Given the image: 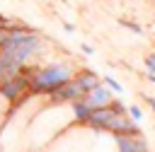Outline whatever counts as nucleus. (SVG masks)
Returning a JSON list of instances; mask_svg holds the SVG:
<instances>
[{"instance_id":"17","label":"nucleus","mask_w":155,"mask_h":152,"mask_svg":"<svg viewBox=\"0 0 155 152\" xmlns=\"http://www.w3.org/2000/svg\"><path fill=\"white\" fill-rule=\"evenodd\" d=\"M143 99H145V101H148V106H150V109H153V113H155V99H153V97H148V94H145V97H143Z\"/></svg>"},{"instance_id":"4","label":"nucleus","mask_w":155,"mask_h":152,"mask_svg":"<svg viewBox=\"0 0 155 152\" xmlns=\"http://www.w3.org/2000/svg\"><path fill=\"white\" fill-rule=\"evenodd\" d=\"M82 94H85V89L75 82V77H70L68 82H63L61 87H56L48 97H51V101H53V104H70V101L80 99Z\"/></svg>"},{"instance_id":"10","label":"nucleus","mask_w":155,"mask_h":152,"mask_svg":"<svg viewBox=\"0 0 155 152\" xmlns=\"http://www.w3.org/2000/svg\"><path fill=\"white\" fill-rule=\"evenodd\" d=\"M19 72H22V65H17L15 60H10L7 55L0 53V82L15 77V75H19Z\"/></svg>"},{"instance_id":"1","label":"nucleus","mask_w":155,"mask_h":152,"mask_svg":"<svg viewBox=\"0 0 155 152\" xmlns=\"http://www.w3.org/2000/svg\"><path fill=\"white\" fill-rule=\"evenodd\" d=\"M41 51L44 39L27 24L10 22L7 27L0 29V53L15 60L17 65H29L36 55H41Z\"/></svg>"},{"instance_id":"14","label":"nucleus","mask_w":155,"mask_h":152,"mask_svg":"<svg viewBox=\"0 0 155 152\" xmlns=\"http://www.w3.org/2000/svg\"><path fill=\"white\" fill-rule=\"evenodd\" d=\"M143 63H145V70H153V72H155V51H150V53L143 58Z\"/></svg>"},{"instance_id":"15","label":"nucleus","mask_w":155,"mask_h":152,"mask_svg":"<svg viewBox=\"0 0 155 152\" xmlns=\"http://www.w3.org/2000/svg\"><path fill=\"white\" fill-rule=\"evenodd\" d=\"M80 51H82L85 55H94V48H92L90 43H80Z\"/></svg>"},{"instance_id":"12","label":"nucleus","mask_w":155,"mask_h":152,"mask_svg":"<svg viewBox=\"0 0 155 152\" xmlns=\"http://www.w3.org/2000/svg\"><path fill=\"white\" fill-rule=\"evenodd\" d=\"M119 24H121V27H126V29H131V31H133V34H138V36L143 34V27H140L138 22L128 19V17H119Z\"/></svg>"},{"instance_id":"8","label":"nucleus","mask_w":155,"mask_h":152,"mask_svg":"<svg viewBox=\"0 0 155 152\" xmlns=\"http://www.w3.org/2000/svg\"><path fill=\"white\" fill-rule=\"evenodd\" d=\"M70 109H73V121L78 123V125H87V121H90V113H92V106L80 97V99H75V101H70Z\"/></svg>"},{"instance_id":"13","label":"nucleus","mask_w":155,"mask_h":152,"mask_svg":"<svg viewBox=\"0 0 155 152\" xmlns=\"http://www.w3.org/2000/svg\"><path fill=\"white\" fill-rule=\"evenodd\" d=\"M126 113H128V118H133L136 123H140V121H143V109H140L138 104H133V106H126Z\"/></svg>"},{"instance_id":"6","label":"nucleus","mask_w":155,"mask_h":152,"mask_svg":"<svg viewBox=\"0 0 155 152\" xmlns=\"http://www.w3.org/2000/svg\"><path fill=\"white\" fill-rule=\"evenodd\" d=\"M114 142H116V150H121V152H145V150H150L148 140L140 133H136V135H114Z\"/></svg>"},{"instance_id":"2","label":"nucleus","mask_w":155,"mask_h":152,"mask_svg":"<svg viewBox=\"0 0 155 152\" xmlns=\"http://www.w3.org/2000/svg\"><path fill=\"white\" fill-rule=\"evenodd\" d=\"M29 94H51L56 87H61L63 82H68L75 70L68 63H48V65H39V68H29Z\"/></svg>"},{"instance_id":"3","label":"nucleus","mask_w":155,"mask_h":152,"mask_svg":"<svg viewBox=\"0 0 155 152\" xmlns=\"http://www.w3.org/2000/svg\"><path fill=\"white\" fill-rule=\"evenodd\" d=\"M29 94V75L19 72L5 82H0V99H5L7 104H17Z\"/></svg>"},{"instance_id":"16","label":"nucleus","mask_w":155,"mask_h":152,"mask_svg":"<svg viewBox=\"0 0 155 152\" xmlns=\"http://www.w3.org/2000/svg\"><path fill=\"white\" fill-rule=\"evenodd\" d=\"M63 29H65L68 34H73V31H75V24H73V22H63Z\"/></svg>"},{"instance_id":"9","label":"nucleus","mask_w":155,"mask_h":152,"mask_svg":"<svg viewBox=\"0 0 155 152\" xmlns=\"http://www.w3.org/2000/svg\"><path fill=\"white\" fill-rule=\"evenodd\" d=\"M75 77V82L87 92V89H92V87H97V84H102V77L97 75V70H78V75H73Z\"/></svg>"},{"instance_id":"11","label":"nucleus","mask_w":155,"mask_h":152,"mask_svg":"<svg viewBox=\"0 0 155 152\" xmlns=\"http://www.w3.org/2000/svg\"><path fill=\"white\" fill-rule=\"evenodd\" d=\"M102 84H104L107 89H111V92H116V94H121V92H126V89H124V84H121L119 80H114L111 75H104V77H102Z\"/></svg>"},{"instance_id":"5","label":"nucleus","mask_w":155,"mask_h":152,"mask_svg":"<svg viewBox=\"0 0 155 152\" xmlns=\"http://www.w3.org/2000/svg\"><path fill=\"white\" fill-rule=\"evenodd\" d=\"M107 130H109L111 135H136V133H140V130H138V123H136L133 118H128L126 111H121V113L114 111L111 118H109Z\"/></svg>"},{"instance_id":"7","label":"nucleus","mask_w":155,"mask_h":152,"mask_svg":"<svg viewBox=\"0 0 155 152\" xmlns=\"http://www.w3.org/2000/svg\"><path fill=\"white\" fill-rule=\"evenodd\" d=\"M82 99H85L92 109H97V106H109V101H111L114 97H111V89H107L104 84H97V87L87 89V92L82 94Z\"/></svg>"}]
</instances>
